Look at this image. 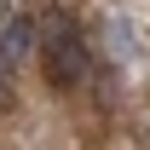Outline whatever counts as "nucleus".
Listing matches in <instances>:
<instances>
[{
	"mask_svg": "<svg viewBox=\"0 0 150 150\" xmlns=\"http://www.w3.org/2000/svg\"><path fill=\"white\" fill-rule=\"evenodd\" d=\"M35 40H40L35 23H29V18H12L6 29H0V69H6V75H18V64L35 52Z\"/></svg>",
	"mask_w": 150,
	"mask_h": 150,
	"instance_id": "f03ea898",
	"label": "nucleus"
},
{
	"mask_svg": "<svg viewBox=\"0 0 150 150\" xmlns=\"http://www.w3.org/2000/svg\"><path fill=\"white\" fill-rule=\"evenodd\" d=\"M104 40H110V52H115V58H133V52H139V35H133V23H127V18H110V23H104Z\"/></svg>",
	"mask_w": 150,
	"mask_h": 150,
	"instance_id": "7ed1b4c3",
	"label": "nucleus"
},
{
	"mask_svg": "<svg viewBox=\"0 0 150 150\" xmlns=\"http://www.w3.org/2000/svg\"><path fill=\"white\" fill-rule=\"evenodd\" d=\"M40 58H46V87H52V93H75V87L93 75V52H87V40L75 35V29H64V23L46 29Z\"/></svg>",
	"mask_w": 150,
	"mask_h": 150,
	"instance_id": "f257e3e1",
	"label": "nucleus"
}]
</instances>
